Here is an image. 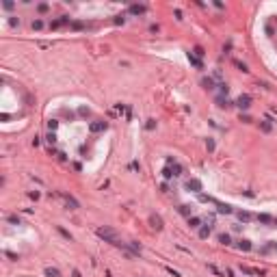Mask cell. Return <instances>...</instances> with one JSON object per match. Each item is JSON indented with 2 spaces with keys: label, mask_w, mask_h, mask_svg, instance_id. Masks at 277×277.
<instances>
[{
  "label": "cell",
  "mask_w": 277,
  "mask_h": 277,
  "mask_svg": "<svg viewBox=\"0 0 277 277\" xmlns=\"http://www.w3.org/2000/svg\"><path fill=\"white\" fill-rule=\"evenodd\" d=\"M98 236L100 238H104L106 242H111V245H115V247H121V249H128V245L126 242H121L119 238H117V234L111 230V227H100L98 230Z\"/></svg>",
  "instance_id": "cell-1"
},
{
  "label": "cell",
  "mask_w": 277,
  "mask_h": 277,
  "mask_svg": "<svg viewBox=\"0 0 277 277\" xmlns=\"http://www.w3.org/2000/svg\"><path fill=\"white\" fill-rule=\"evenodd\" d=\"M240 271H242L245 275H255V277H262V275H264L260 268H251V266H242V264H240Z\"/></svg>",
  "instance_id": "cell-2"
},
{
  "label": "cell",
  "mask_w": 277,
  "mask_h": 277,
  "mask_svg": "<svg viewBox=\"0 0 277 277\" xmlns=\"http://www.w3.org/2000/svg\"><path fill=\"white\" fill-rule=\"evenodd\" d=\"M186 189H189V191L193 189V193H199V191H202V182H199V180H189V182H186Z\"/></svg>",
  "instance_id": "cell-3"
},
{
  "label": "cell",
  "mask_w": 277,
  "mask_h": 277,
  "mask_svg": "<svg viewBox=\"0 0 277 277\" xmlns=\"http://www.w3.org/2000/svg\"><path fill=\"white\" fill-rule=\"evenodd\" d=\"M65 24H69V18H59V20H54V22L50 24V28H61V26H65Z\"/></svg>",
  "instance_id": "cell-4"
},
{
  "label": "cell",
  "mask_w": 277,
  "mask_h": 277,
  "mask_svg": "<svg viewBox=\"0 0 277 277\" xmlns=\"http://www.w3.org/2000/svg\"><path fill=\"white\" fill-rule=\"evenodd\" d=\"M249 102H251V96H240L236 104H238L240 108H249Z\"/></svg>",
  "instance_id": "cell-5"
},
{
  "label": "cell",
  "mask_w": 277,
  "mask_h": 277,
  "mask_svg": "<svg viewBox=\"0 0 277 277\" xmlns=\"http://www.w3.org/2000/svg\"><path fill=\"white\" fill-rule=\"evenodd\" d=\"M149 221H152V225H154L156 230H162V219H160V217H154V214H152Z\"/></svg>",
  "instance_id": "cell-6"
},
{
  "label": "cell",
  "mask_w": 277,
  "mask_h": 277,
  "mask_svg": "<svg viewBox=\"0 0 277 277\" xmlns=\"http://www.w3.org/2000/svg\"><path fill=\"white\" fill-rule=\"evenodd\" d=\"M217 210L223 212V214H230V212H232V208H230L227 204H219V202H217Z\"/></svg>",
  "instance_id": "cell-7"
},
{
  "label": "cell",
  "mask_w": 277,
  "mask_h": 277,
  "mask_svg": "<svg viewBox=\"0 0 277 277\" xmlns=\"http://www.w3.org/2000/svg\"><path fill=\"white\" fill-rule=\"evenodd\" d=\"M130 13H134V15L145 13V7H141V5H132V7H130Z\"/></svg>",
  "instance_id": "cell-8"
},
{
  "label": "cell",
  "mask_w": 277,
  "mask_h": 277,
  "mask_svg": "<svg viewBox=\"0 0 277 277\" xmlns=\"http://www.w3.org/2000/svg\"><path fill=\"white\" fill-rule=\"evenodd\" d=\"M63 199H65V204H67V206H71V208H78V202H76L74 197H69V195H63Z\"/></svg>",
  "instance_id": "cell-9"
},
{
  "label": "cell",
  "mask_w": 277,
  "mask_h": 277,
  "mask_svg": "<svg viewBox=\"0 0 277 277\" xmlns=\"http://www.w3.org/2000/svg\"><path fill=\"white\" fill-rule=\"evenodd\" d=\"M238 247H240L242 251H251V242H249V240H238Z\"/></svg>",
  "instance_id": "cell-10"
},
{
  "label": "cell",
  "mask_w": 277,
  "mask_h": 277,
  "mask_svg": "<svg viewBox=\"0 0 277 277\" xmlns=\"http://www.w3.org/2000/svg\"><path fill=\"white\" fill-rule=\"evenodd\" d=\"M46 275H48V277H61V273H59L56 268H50V266L46 268Z\"/></svg>",
  "instance_id": "cell-11"
},
{
  "label": "cell",
  "mask_w": 277,
  "mask_h": 277,
  "mask_svg": "<svg viewBox=\"0 0 277 277\" xmlns=\"http://www.w3.org/2000/svg\"><path fill=\"white\" fill-rule=\"evenodd\" d=\"M104 128H106V124H104V121H98V124H91V130H96V132H98V130H104Z\"/></svg>",
  "instance_id": "cell-12"
},
{
  "label": "cell",
  "mask_w": 277,
  "mask_h": 277,
  "mask_svg": "<svg viewBox=\"0 0 277 277\" xmlns=\"http://www.w3.org/2000/svg\"><path fill=\"white\" fill-rule=\"evenodd\" d=\"M258 221H260V223H271L273 219H271L268 214H258Z\"/></svg>",
  "instance_id": "cell-13"
},
{
  "label": "cell",
  "mask_w": 277,
  "mask_h": 277,
  "mask_svg": "<svg viewBox=\"0 0 277 277\" xmlns=\"http://www.w3.org/2000/svg\"><path fill=\"white\" fill-rule=\"evenodd\" d=\"M219 106H221V108H230V106H232V102H227V100L219 98Z\"/></svg>",
  "instance_id": "cell-14"
},
{
  "label": "cell",
  "mask_w": 277,
  "mask_h": 277,
  "mask_svg": "<svg viewBox=\"0 0 277 277\" xmlns=\"http://www.w3.org/2000/svg\"><path fill=\"white\" fill-rule=\"evenodd\" d=\"M238 219L240 221H251V214L249 212H238Z\"/></svg>",
  "instance_id": "cell-15"
},
{
  "label": "cell",
  "mask_w": 277,
  "mask_h": 277,
  "mask_svg": "<svg viewBox=\"0 0 277 277\" xmlns=\"http://www.w3.org/2000/svg\"><path fill=\"white\" fill-rule=\"evenodd\" d=\"M189 225H191V227H199V219H197V217H193V219L189 217Z\"/></svg>",
  "instance_id": "cell-16"
},
{
  "label": "cell",
  "mask_w": 277,
  "mask_h": 277,
  "mask_svg": "<svg viewBox=\"0 0 277 277\" xmlns=\"http://www.w3.org/2000/svg\"><path fill=\"white\" fill-rule=\"evenodd\" d=\"M219 242H223V245H230V236H227V234H221V236H219Z\"/></svg>",
  "instance_id": "cell-17"
},
{
  "label": "cell",
  "mask_w": 277,
  "mask_h": 277,
  "mask_svg": "<svg viewBox=\"0 0 277 277\" xmlns=\"http://www.w3.org/2000/svg\"><path fill=\"white\" fill-rule=\"evenodd\" d=\"M202 84H204L206 89H212V80H210V78H204V80H202Z\"/></svg>",
  "instance_id": "cell-18"
},
{
  "label": "cell",
  "mask_w": 277,
  "mask_h": 277,
  "mask_svg": "<svg viewBox=\"0 0 277 277\" xmlns=\"http://www.w3.org/2000/svg\"><path fill=\"white\" fill-rule=\"evenodd\" d=\"M191 63H193V65H197V67H202V61H199L197 56H193V54H191Z\"/></svg>",
  "instance_id": "cell-19"
},
{
  "label": "cell",
  "mask_w": 277,
  "mask_h": 277,
  "mask_svg": "<svg viewBox=\"0 0 277 277\" xmlns=\"http://www.w3.org/2000/svg\"><path fill=\"white\" fill-rule=\"evenodd\" d=\"M199 236H202V238H206V236H210V227H204V230L199 232Z\"/></svg>",
  "instance_id": "cell-20"
},
{
  "label": "cell",
  "mask_w": 277,
  "mask_h": 277,
  "mask_svg": "<svg viewBox=\"0 0 277 277\" xmlns=\"http://www.w3.org/2000/svg\"><path fill=\"white\" fill-rule=\"evenodd\" d=\"M41 26H43V22H41V20H35V22H33V28H37V31H39Z\"/></svg>",
  "instance_id": "cell-21"
},
{
  "label": "cell",
  "mask_w": 277,
  "mask_h": 277,
  "mask_svg": "<svg viewBox=\"0 0 277 277\" xmlns=\"http://www.w3.org/2000/svg\"><path fill=\"white\" fill-rule=\"evenodd\" d=\"M56 126H59V124H56L54 119H52V121H48V128H50V130H56Z\"/></svg>",
  "instance_id": "cell-22"
},
{
  "label": "cell",
  "mask_w": 277,
  "mask_h": 277,
  "mask_svg": "<svg viewBox=\"0 0 277 277\" xmlns=\"http://www.w3.org/2000/svg\"><path fill=\"white\" fill-rule=\"evenodd\" d=\"M195 56H204V50H202V48H199V46H197V48H195Z\"/></svg>",
  "instance_id": "cell-23"
},
{
  "label": "cell",
  "mask_w": 277,
  "mask_h": 277,
  "mask_svg": "<svg viewBox=\"0 0 277 277\" xmlns=\"http://www.w3.org/2000/svg\"><path fill=\"white\" fill-rule=\"evenodd\" d=\"M180 212L182 214H189V206H180Z\"/></svg>",
  "instance_id": "cell-24"
},
{
  "label": "cell",
  "mask_w": 277,
  "mask_h": 277,
  "mask_svg": "<svg viewBox=\"0 0 277 277\" xmlns=\"http://www.w3.org/2000/svg\"><path fill=\"white\" fill-rule=\"evenodd\" d=\"M74 277H80V273H78V271H74Z\"/></svg>",
  "instance_id": "cell-25"
},
{
  "label": "cell",
  "mask_w": 277,
  "mask_h": 277,
  "mask_svg": "<svg viewBox=\"0 0 277 277\" xmlns=\"http://www.w3.org/2000/svg\"><path fill=\"white\" fill-rule=\"evenodd\" d=\"M275 225H277V219H275Z\"/></svg>",
  "instance_id": "cell-26"
},
{
  "label": "cell",
  "mask_w": 277,
  "mask_h": 277,
  "mask_svg": "<svg viewBox=\"0 0 277 277\" xmlns=\"http://www.w3.org/2000/svg\"><path fill=\"white\" fill-rule=\"evenodd\" d=\"M275 249H277V242H275Z\"/></svg>",
  "instance_id": "cell-27"
}]
</instances>
